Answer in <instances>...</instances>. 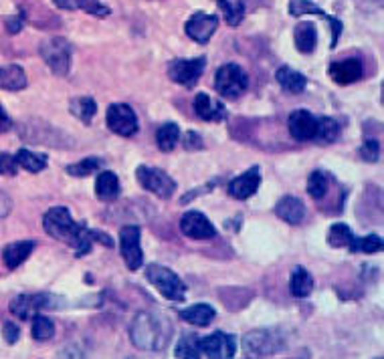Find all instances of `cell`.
<instances>
[{
    "label": "cell",
    "instance_id": "6da1fadb",
    "mask_svg": "<svg viewBox=\"0 0 384 359\" xmlns=\"http://www.w3.org/2000/svg\"><path fill=\"white\" fill-rule=\"evenodd\" d=\"M43 228L49 237L69 244L75 251L77 258L92 253L93 242H99L108 248L113 246V240L108 232L89 228L85 222H75L67 206H53L47 210L43 216Z\"/></svg>",
    "mask_w": 384,
    "mask_h": 359
},
{
    "label": "cell",
    "instance_id": "7a4b0ae2",
    "mask_svg": "<svg viewBox=\"0 0 384 359\" xmlns=\"http://www.w3.org/2000/svg\"><path fill=\"white\" fill-rule=\"evenodd\" d=\"M172 333H174V327L168 319H164L158 313H150V311H142V313L136 315L132 325H130L132 344L142 351L168 349L170 341H172Z\"/></svg>",
    "mask_w": 384,
    "mask_h": 359
},
{
    "label": "cell",
    "instance_id": "3957f363",
    "mask_svg": "<svg viewBox=\"0 0 384 359\" xmlns=\"http://www.w3.org/2000/svg\"><path fill=\"white\" fill-rule=\"evenodd\" d=\"M67 307V299H63L59 295L53 293H23L16 295L15 299L11 301V313L27 321L32 319L35 315L43 313V311H61Z\"/></svg>",
    "mask_w": 384,
    "mask_h": 359
},
{
    "label": "cell",
    "instance_id": "277c9868",
    "mask_svg": "<svg viewBox=\"0 0 384 359\" xmlns=\"http://www.w3.org/2000/svg\"><path fill=\"white\" fill-rule=\"evenodd\" d=\"M241 345L247 358H271L285 349V339L273 329H255L247 333Z\"/></svg>",
    "mask_w": 384,
    "mask_h": 359
},
{
    "label": "cell",
    "instance_id": "5b68a950",
    "mask_svg": "<svg viewBox=\"0 0 384 359\" xmlns=\"http://www.w3.org/2000/svg\"><path fill=\"white\" fill-rule=\"evenodd\" d=\"M39 53L47 63V67L51 69V73H55L57 77H67L69 69H71V55L73 49L71 43L63 37H51L41 43Z\"/></svg>",
    "mask_w": 384,
    "mask_h": 359
},
{
    "label": "cell",
    "instance_id": "8992f818",
    "mask_svg": "<svg viewBox=\"0 0 384 359\" xmlns=\"http://www.w3.org/2000/svg\"><path fill=\"white\" fill-rule=\"evenodd\" d=\"M215 89L225 99H239L249 89V75L241 65L227 63L218 67L215 75Z\"/></svg>",
    "mask_w": 384,
    "mask_h": 359
},
{
    "label": "cell",
    "instance_id": "52a82bcc",
    "mask_svg": "<svg viewBox=\"0 0 384 359\" xmlns=\"http://www.w3.org/2000/svg\"><path fill=\"white\" fill-rule=\"evenodd\" d=\"M146 279L158 289V293L168 301H180L186 299V286L180 281V277L170 270L168 267H162V265H150L146 269Z\"/></svg>",
    "mask_w": 384,
    "mask_h": 359
},
{
    "label": "cell",
    "instance_id": "ba28073f",
    "mask_svg": "<svg viewBox=\"0 0 384 359\" xmlns=\"http://www.w3.org/2000/svg\"><path fill=\"white\" fill-rule=\"evenodd\" d=\"M136 178L140 186L148 192H152L162 200H168L176 192V182L170 178L168 174L160 168H150V165H138L136 168Z\"/></svg>",
    "mask_w": 384,
    "mask_h": 359
},
{
    "label": "cell",
    "instance_id": "9c48e42d",
    "mask_svg": "<svg viewBox=\"0 0 384 359\" xmlns=\"http://www.w3.org/2000/svg\"><path fill=\"white\" fill-rule=\"evenodd\" d=\"M206 69V57L197 59H174L168 63V77L186 89H192L199 83L200 75Z\"/></svg>",
    "mask_w": 384,
    "mask_h": 359
},
{
    "label": "cell",
    "instance_id": "30bf717a",
    "mask_svg": "<svg viewBox=\"0 0 384 359\" xmlns=\"http://www.w3.org/2000/svg\"><path fill=\"white\" fill-rule=\"evenodd\" d=\"M140 237L142 230L138 225H123L120 228V253L130 270H138L144 265V251L140 244Z\"/></svg>",
    "mask_w": 384,
    "mask_h": 359
},
{
    "label": "cell",
    "instance_id": "8fae6325",
    "mask_svg": "<svg viewBox=\"0 0 384 359\" xmlns=\"http://www.w3.org/2000/svg\"><path fill=\"white\" fill-rule=\"evenodd\" d=\"M106 123L116 135L132 137L138 134V118L136 111L125 103H111L106 111Z\"/></svg>",
    "mask_w": 384,
    "mask_h": 359
},
{
    "label": "cell",
    "instance_id": "7c38bea8",
    "mask_svg": "<svg viewBox=\"0 0 384 359\" xmlns=\"http://www.w3.org/2000/svg\"><path fill=\"white\" fill-rule=\"evenodd\" d=\"M200 355L211 359H230L237 353V341L235 337L225 333V331H216L213 335L200 337L199 339Z\"/></svg>",
    "mask_w": 384,
    "mask_h": 359
},
{
    "label": "cell",
    "instance_id": "4fadbf2b",
    "mask_svg": "<svg viewBox=\"0 0 384 359\" xmlns=\"http://www.w3.org/2000/svg\"><path fill=\"white\" fill-rule=\"evenodd\" d=\"M180 230L182 234L192 240H213L218 237L213 222L199 212V210H188L180 218Z\"/></svg>",
    "mask_w": 384,
    "mask_h": 359
},
{
    "label": "cell",
    "instance_id": "5bb4252c",
    "mask_svg": "<svg viewBox=\"0 0 384 359\" xmlns=\"http://www.w3.org/2000/svg\"><path fill=\"white\" fill-rule=\"evenodd\" d=\"M328 75L336 83V85H352L358 83L360 79H364V63L360 59H340L332 61L328 67Z\"/></svg>",
    "mask_w": 384,
    "mask_h": 359
},
{
    "label": "cell",
    "instance_id": "9a60e30c",
    "mask_svg": "<svg viewBox=\"0 0 384 359\" xmlns=\"http://www.w3.org/2000/svg\"><path fill=\"white\" fill-rule=\"evenodd\" d=\"M216 29H218V16L206 13H194L185 25L186 34L199 45H206L213 39Z\"/></svg>",
    "mask_w": 384,
    "mask_h": 359
},
{
    "label": "cell",
    "instance_id": "2e32d148",
    "mask_svg": "<svg viewBox=\"0 0 384 359\" xmlns=\"http://www.w3.org/2000/svg\"><path fill=\"white\" fill-rule=\"evenodd\" d=\"M290 15L295 16V18L304 15H316L320 16V18H323V20L332 27V43H330V49H336L340 34H342V30H344L342 20L334 18V16H330L326 11H322L318 4H314V2H309V0H292V2H290Z\"/></svg>",
    "mask_w": 384,
    "mask_h": 359
},
{
    "label": "cell",
    "instance_id": "e0dca14e",
    "mask_svg": "<svg viewBox=\"0 0 384 359\" xmlns=\"http://www.w3.org/2000/svg\"><path fill=\"white\" fill-rule=\"evenodd\" d=\"M287 127L295 141H314L318 135V118L307 109H295L287 120Z\"/></svg>",
    "mask_w": 384,
    "mask_h": 359
},
{
    "label": "cell",
    "instance_id": "ac0fdd59",
    "mask_svg": "<svg viewBox=\"0 0 384 359\" xmlns=\"http://www.w3.org/2000/svg\"><path fill=\"white\" fill-rule=\"evenodd\" d=\"M261 186V170L259 165L249 168L241 176L230 180L229 196L235 200H249Z\"/></svg>",
    "mask_w": 384,
    "mask_h": 359
},
{
    "label": "cell",
    "instance_id": "d6986e66",
    "mask_svg": "<svg viewBox=\"0 0 384 359\" xmlns=\"http://www.w3.org/2000/svg\"><path fill=\"white\" fill-rule=\"evenodd\" d=\"M194 113L197 118H200L202 121H223L227 120V107L221 103V101H215L211 99L209 93H202L200 91L199 95L194 97Z\"/></svg>",
    "mask_w": 384,
    "mask_h": 359
},
{
    "label": "cell",
    "instance_id": "ffe728a7",
    "mask_svg": "<svg viewBox=\"0 0 384 359\" xmlns=\"http://www.w3.org/2000/svg\"><path fill=\"white\" fill-rule=\"evenodd\" d=\"M275 214L287 225L297 226L306 218V206L299 198L295 196H283L275 204Z\"/></svg>",
    "mask_w": 384,
    "mask_h": 359
},
{
    "label": "cell",
    "instance_id": "44dd1931",
    "mask_svg": "<svg viewBox=\"0 0 384 359\" xmlns=\"http://www.w3.org/2000/svg\"><path fill=\"white\" fill-rule=\"evenodd\" d=\"M35 240H20V242H11L2 248V260L8 270L18 269L35 251Z\"/></svg>",
    "mask_w": 384,
    "mask_h": 359
},
{
    "label": "cell",
    "instance_id": "7402d4cb",
    "mask_svg": "<svg viewBox=\"0 0 384 359\" xmlns=\"http://www.w3.org/2000/svg\"><path fill=\"white\" fill-rule=\"evenodd\" d=\"M293 41H295V49L304 55H309L316 51L318 46V29L314 23L309 20H304L295 27V32H293Z\"/></svg>",
    "mask_w": 384,
    "mask_h": 359
},
{
    "label": "cell",
    "instance_id": "603a6c76",
    "mask_svg": "<svg viewBox=\"0 0 384 359\" xmlns=\"http://www.w3.org/2000/svg\"><path fill=\"white\" fill-rule=\"evenodd\" d=\"M95 196L101 202L118 200L120 198V178L113 172H109V170L99 172V176L95 180Z\"/></svg>",
    "mask_w": 384,
    "mask_h": 359
},
{
    "label": "cell",
    "instance_id": "cb8c5ba5",
    "mask_svg": "<svg viewBox=\"0 0 384 359\" xmlns=\"http://www.w3.org/2000/svg\"><path fill=\"white\" fill-rule=\"evenodd\" d=\"M275 79H277V83L281 85V89L287 91V93H293V95L304 93L307 87L306 75H302V73L293 71L292 67H287V65H283V67H279V69H277Z\"/></svg>",
    "mask_w": 384,
    "mask_h": 359
},
{
    "label": "cell",
    "instance_id": "d4e9b609",
    "mask_svg": "<svg viewBox=\"0 0 384 359\" xmlns=\"http://www.w3.org/2000/svg\"><path fill=\"white\" fill-rule=\"evenodd\" d=\"M314 277L306 267H293L290 275V289H292L293 297L297 299H306L314 291Z\"/></svg>",
    "mask_w": 384,
    "mask_h": 359
},
{
    "label": "cell",
    "instance_id": "484cf974",
    "mask_svg": "<svg viewBox=\"0 0 384 359\" xmlns=\"http://www.w3.org/2000/svg\"><path fill=\"white\" fill-rule=\"evenodd\" d=\"M215 307H211L209 303H199V305H192L185 311H180V319H185L186 323L197 325V327H209L215 321Z\"/></svg>",
    "mask_w": 384,
    "mask_h": 359
},
{
    "label": "cell",
    "instance_id": "4316f807",
    "mask_svg": "<svg viewBox=\"0 0 384 359\" xmlns=\"http://www.w3.org/2000/svg\"><path fill=\"white\" fill-rule=\"evenodd\" d=\"M27 75L18 65H6L0 67V89L20 91L27 87Z\"/></svg>",
    "mask_w": 384,
    "mask_h": 359
},
{
    "label": "cell",
    "instance_id": "83f0119b",
    "mask_svg": "<svg viewBox=\"0 0 384 359\" xmlns=\"http://www.w3.org/2000/svg\"><path fill=\"white\" fill-rule=\"evenodd\" d=\"M330 180H332V174H326L322 170L311 172L307 178V194L311 196L316 202H322L330 192Z\"/></svg>",
    "mask_w": 384,
    "mask_h": 359
},
{
    "label": "cell",
    "instance_id": "f1b7e54d",
    "mask_svg": "<svg viewBox=\"0 0 384 359\" xmlns=\"http://www.w3.org/2000/svg\"><path fill=\"white\" fill-rule=\"evenodd\" d=\"M69 111L75 115L77 120L83 121V123H92L95 113H97V103L93 97H73L69 101Z\"/></svg>",
    "mask_w": 384,
    "mask_h": 359
},
{
    "label": "cell",
    "instance_id": "f546056e",
    "mask_svg": "<svg viewBox=\"0 0 384 359\" xmlns=\"http://www.w3.org/2000/svg\"><path fill=\"white\" fill-rule=\"evenodd\" d=\"M229 27H239L245 18V0H216Z\"/></svg>",
    "mask_w": 384,
    "mask_h": 359
},
{
    "label": "cell",
    "instance_id": "4dcf8cb0",
    "mask_svg": "<svg viewBox=\"0 0 384 359\" xmlns=\"http://www.w3.org/2000/svg\"><path fill=\"white\" fill-rule=\"evenodd\" d=\"M16 164L20 165L23 170H27V172H31V174H39V172H43L47 168V158L45 153H35L31 150H18L15 156Z\"/></svg>",
    "mask_w": 384,
    "mask_h": 359
},
{
    "label": "cell",
    "instance_id": "1f68e13d",
    "mask_svg": "<svg viewBox=\"0 0 384 359\" xmlns=\"http://www.w3.org/2000/svg\"><path fill=\"white\" fill-rule=\"evenodd\" d=\"M178 139H180V130H178V125L176 123H164V125H160L158 127V132H156V144H158V148L160 151H164V153H168L176 148V144H178Z\"/></svg>",
    "mask_w": 384,
    "mask_h": 359
},
{
    "label": "cell",
    "instance_id": "d6a6232c",
    "mask_svg": "<svg viewBox=\"0 0 384 359\" xmlns=\"http://www.w3.org/2000/svg\"><path fill=\"white\" fill-rule=\"evenodd\" d=\"M340 123L334 118H318V135L314 141H318L320 146H328V144H334L340 137Z\"/></svg>",
    "mask_w": 384,
    "mask_h": 359
},
{
    "label": "cell",
    "instance_id": "836d02e7",
    "mask_svg": "<svg viewBox=\"0 0 384 359\" xmlns=\"http://www.w3.org/2000/svg\"><path fill=\"white\" fill-rule=\"evenodd\" d=\"M354 239L356 237H354L352 228L344 225V222H336V225L330 226V230H328V244L334 246V248H348Z\"/></svg>",
    "mask_w": 384,
    "mask_h": 359
},
{
    "label": "cell",
    "instance_id": "e575fe53",
    "mask_svg": "<svg viewBox=\"0 0 384 359\" xmlns=\"http://www.w3.org/2000/svg\"><path fill=\"white\" fill-rule=\"evenodd\" d=\"M104 160L101 158H85V160H81V162H77V164H71L65 168V172L69 174V176H73V178H87V176H92L95 172H99L101 168H104Z\"/></svg>",
    "mask_w": 384,
    "mask_h": 359
},
{
    "label": "cell",
    "instance_id": "d590c367",
    "mask_svg": "<svg viewBox=\"0 0 384 359\" xmlns=\"http://www.w3.org/2000/svg\"><path fill=\"white\" fill-rule=\"evenodd\" d=\"M199 339H200V335H197V333H185V335L180 337L178 345H176V358H180V359L202 358L199 349Z\"/></svg>",
    "mask_w": 384,
    "mask_h": 359
},
{
    "label": "cell",
    "instance_id": "8d00e7d4",
    "mask_svg": "<svg viewBox=\"0 0 384 359\" xmlns=\"http://www.w3.org/2000/svg\"><path fill=\"white\" fill-rule=\"evenodd\" d=\"M384 242L378 234H368L364 239H354L352 244L348 246L350 253H364V255H374L383 251Z\"/></svg>",
    "mask_w": 384,
    "mask_h": 359
},
{
    "label": "cell",
    "instance_id": "74e56055",
    "mask_svg": "<svg viewBox=\"0 0 384 359\" xmlns=\"http://www.w3.org/2000/svg\"><path fill=\"white\" fill-rule=\"evenodd\" d=\"M55 335V323L45 315H35L32 317V339L35 341H49Z\"/></svg>",
    "mask_w": 384,
    "mask_h": 359
},
{
    "label": "cell",
    "instance_id": "f35d334b",
    "mask_svg": "<svg viewBox=\"0 0 384 359\" xmlns=\"http://www.w3.org/2000/svg\"><path fill=\"white\" fill-rule=\"evenodd\" d=\"M73 2H75V8H81V11H85L87 15L97 16V18H106V16L111 15L109 6H106V4L99 2V0H73Z\"/></svg>",
    "mask_w": 384,
    "mask_h": 359
},
{
    "label": "cell",
    "instance_id": "ab89813d",
    "mask_svg": "<svg viewBox=\"0 0 384 359\" xmlns=\"http://www.w3.org/2000/svg\"><path fill=\"white\" fill-rule=\"evenodd\" d=\"M358 153H360V158H362L364 162L374 164V162H378V160H380L383 146H380V141H378V139H366V141L362 144V148L358 150Z\"/></svg>",
    "mask_w": 384,
    "mask_h": 359
},
{
    "label": "cell",
    "instance_id": "60d3db41",
    "mask_svg": "<svg viewBox=\"0 0 384 359\" xmlns=\"http://www.w3.org/2000/svg\"><path fill=\"white\" fill-rule=\"evenodd\" d=\"M182 146H185L186 151L204 150V141H202V137L197 132H186L182 135Z\"/></svg>",
    "mask_w": 384,
    "mask_h": 359
},
{
    "label": "cell",
    "instance_id": "b9f144b4",
    "mask_svg": "<svg viewBox=\"0 0 384 359\" xmlns=\"http://www.w3.org/2000/svg\"><path fill=\"white\" fill-rule=\"evenodd\" d=\"M16 172H18V164H16L15 156L0 153V174H4V176H16Z\"/></svg>",
    "mask_w": 384,
    "mask_h": 359
},
{
    "label": "cell",
    "instance_id": "7bdbcfd3",
    "mask_svg": "<svg viewBox=\"0 0 384 359\" xmlns=\"http://www.w3.org/2000/svg\"><path fill=\"white\" fill-rule=\"evenodd\" d=\"M218 184H221V178L211 180V182H209L206 186H202V188H194V190H192L190 194H186V196H182V198H180V204H188L190 200H194V198H199V196L209 194V192H211V190H213L215 186H218Z\"/></svg>",
    "mask_w": 384,
    "mask_h": 359
},
{
    "label": "cell",
    "instance_id": "ee69618b",
    "mask_svg": "<svg viewBox=\"0 0 384 359\" xmlns=\"http://www.w3.org/2000/svg\"><path fill=\"white\" fill-rule=\"evenodd\" d=\"M2 335H4V341H6V344L15 345L16 341H18V337H20V329H18V325L11 323V321H6L4 327H2Z\"/></svg>",
    "mask_w": 384,
    "mask_h": 359
},
{
    "label": "cell",
    "instance_id": "f6af8a7d",
    "mask_svg": "<svg viewBox=\"0 0 384 359\" xmlns=\"http://www.w3.org/2000/svg\"><path fill=\"white\" fill-rule=\"evenodd\" d=\"M23 23H25V15L20 13V15L11 16V18H6V30L11 32V34H16L18 30L23 29Z\"/></svg>",
    "mask_w": 384,
    "mask_h": 359
},
{
    "label": "cell",
    "instance_id": "bcb514c9",
    "mask_svg": "<svg viewBox=\"0 0 384 359\" xmlns=\"http://www.w3.org/2000/svg\"><path fill=\"white\" fill-rule=\"evenodd\" d=\"M11 210H13V200H11V196L0 190V218H6V216L11 214Z\"/></svg>",
    "mask_w": 384,
    "mask_h": 359
},
{
    "label": "cell",
    "instance_id": "7dc6e473",
    "mask_svg": "<svg viewBox=\"0 0 384 359\" xmlns=\"http://www.w3.org/2000/svg\"><path fill=\"white\" fill-rule=\"evenodd\" d=\"M11 127H13V120L6 115V111H4V109H2V105H0V134L11 132Z\"/></svg>",
    "mask_w": 384,
    "mask_h": 359
},
{
    "label": "cell",
    "instance_id": "c3c4849f",
    "mask_svg": "<svg viewBox=\"0 0 384 359\" xmlns=\"http://www.w3.org/2000/svg\"><path fill=\"white\" fill-rule=\"evenodd\" d=\"M53 4H55V6H59V8H63V11H77L75 2H73V0H53Z\"/></svg>",
    "mask_w": 384,
    "mask_h": 359
}]
</instances>
